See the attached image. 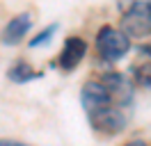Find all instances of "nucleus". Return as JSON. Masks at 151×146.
I'll return each instance as SVG.
<instances>
[{"instance_id":"9","label":"nucleus","mask_w":151,"mask_h":146,"mask_svg":"<svg viewBox=\"0 0 151 146\" xmlns=\"http://www.w3.org/2000/svg\"><path fill=\"white\" fill-rule=\"evenodd\" d=\"M57 32V23H50V25L46 27V30H41L35 39H30V48H39V46H46L50 44V39H53V34Z\"/></svg>"},{"instance_id":"3","label":"nucleus","mask_w":151,"mask_h":146,"mask_svg":"<svg viewBox=\"0 0 151 146\" xmlns=\"http://www.w3.org/2000/svg\"><path fill=\"white\" fill-rule=\"evenodd\" d=\"M89 123L94 128L96 132H103V135H119L124 128H126V114H124L122 110L112 107V105H108V107H101L96 110V112H89Z\"/></svg>"},{"instance_id":"6","label":"nucleus","mask_w":151,"mask_h":146,"mask_svg":"<svg viewBox=\"0 0 151 146\" xmlns=\"http://www.w3.org/2000/svg\"><path fill=\"white\" fill-rule=\"evenodd\" d=\"M30 27H32V16H30L28 11L16 14V16L9 18V23L5 25L2 34H0V41H2L5 46H16V44H21L23 36L28 34Z\"/></svg>"},{"instance_id":"12","label":"nucleus","mask_w":151,"mask_h":146,"mask_svg":"<svg viewBox=\"0 0 151 146\" xmlns=\"http://www.w3.org/2000/svg\"><path fill=\"white\" fill-rule=\"evenodd\" d=\"M126 146H147V144H142V142H128Z\"/></svg>"},{"instance_id":"10","label":"nucleus","mask_w":151,"mask_h":146,"mask_svg":"<svg viewBox=\"0 0 151 146\" xmlns=\"http://www.w3.org/2000/svg\"><path fill=\"white\" fill-rule=\"evenodd\" d=\"M137 50H140V53H142V55H144V57H147V59L151 62V44H142Z\"/></svg>"},{"instance_id":"7","label":"nucleus","mask_w":151,"mask_h":146,"mask_svg":"<svg viewBox=\"0 0 151 146\" xmlns=\"http://www.w3.org/2000/svg\"><path fill=\"white\" fill-rule=\"evenodd\" d=\"M41 75H44V73L35 71L28 62H16L14 66H9V71H7V78H9L12 82H19V84H25V82H30V80H37Z\"/></svg>"},{"instance_id":"8","label":"nucleus","mask_w":151,"mask_h":146,"mask_svg":"<svg viewBox=\"0 0 151 146\" xmlns=\"http://www.w3.org/2000/svg\"><path fill=\"white\" fill-rule=\"evenodd\" d=\"M131 75H133V80L137 82V84H142V87H151V62L135 64V66L131 69Z\"/></svg>"},{"instance_id":"4","label":"nucleus","mask_w":151,"mask_h":146,"mask_svg":"<svg viewBox=\"0 0 151 146\" xmlns=\"http://www.w3.org/2000/svg\"><path fill=\"white\" fill-rule=\"evenodd\" d=\"M80 100L87 112H96L101 107L112 105V94L101 80H87L80 89Z\"/></svg>"},{"instance_id":"1","label":"nucleus","mask_w":151,"mask_h":146,"mask_svg":"<svg viewBox=\"0 0 151 146\" xmlns=\"http://www.w3.org/2000/svg\"><path fill=\"white\" fill-rule=\"evenodd\" d=\"M122 32L131 36L151 34V2L149 0H122Z\"/></svg>"},{"instance_id":"2","label":"nucleus","mask_w":151,"mask_h":146,"mask_svg":"<svg viewBox=\"0 0 151 146\" xmlns=\"http://www.w3.org/2000/svg\"><path fill=\"white\" fill-rule=\"evenodd\" d=\"M96 50L108 62H117L131 50V39L124 34L122 30L112 25H103L96 34Z\"/></svg>"},{"instance_id":"5","label":"nucleus","mask_w":151,"mask_h":146,"mask_svg":"<svg viewBox=\"0 0 151 146\" xmlns=\"http://www.w3.org/2000/svg\"><path fill=\"white\" fill-rule=\"evenodd\" d=\"M87 55V41L80 39V36H69L60 50V57H57V66L62 71H73L78 64L83 62V57Z\"/></svg>"},{"instance_id":"11","label":"nucleus","mask_w":151,"mask_h":146,"mask_svg":"<svg viewBox=\"0 0 151 146\" xmlns=\"http://www.w3.org/2000/svg\"><path fill=\"white\" fill-rule=\"evenodd\" d=\"M0 146H28V144H21V142H9V139H2Z\"/></svg>"}]
</instances>
